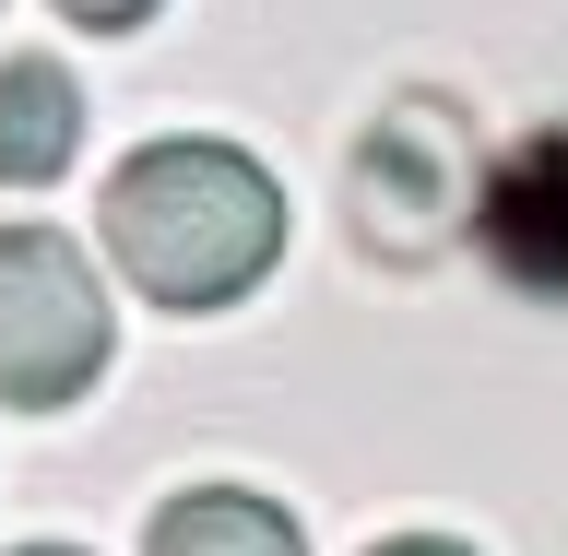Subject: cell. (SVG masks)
I'll list each match as a JSON object with an SVG mask.
<instances>
[{
    "instance_id": "6da1fadb",
    "label": "cell",
    "mask_w": 568,
    "mask_h": 556,
    "mask_svg": "<svg viewBox=\"0 0 568 556\" xmlns=\"http://www.w3.org/2000/svg\"><path fill=\"white\" fill-rule=\"evenodd\" d=\"M95 237L154 309H178V320L237 309L248 284L284 261V178L261 154H237V142H213V131L142 142L131 166L106 178Z\"/></svg>"
},
{
    "instance_id": "7a4b0ae2",
    "label": "cell",
    "mask_w": 568,
    "mask_h": 556,
    "mask_svg": "<svg viewBox=\"0 0 568 556\" xmlns=\"http://www.w3.org/2000/svg\"><path fill=\"white\" fill-rule=\"evenodd\" d=\"M119 355V309H106L83 237L60 225H0V415H71Z\"/></svg>"
},
{
    "instance_id": "3957f363",
    "label": "cell",
    "mask_w": 568,
    "mask_h": 556,
    "mask_svg": "<svg viewBox=\"0 0 568 556\" xmlns=\"http://www.w3.org/2000/svg\"><path fill=\"white\" fill-rule=\"evenodd\" d=\"M462 225H474V249H486V273L509 284V296L568 309V119L509 142V154L474 178V213H462Z\"/></svg>"
},
{
    "instance_id": "277c9868",
    "label": "cell",
    "mask_w": 568,
    "mask_h": 556,
    "mask_svg": "<svg viewBox=\"0 0 568 556\" xmlns=\"http://www.w3.org/2000/svg\"><path fill=\"white\" fill-rule=\"evenodd\" d=\"M71 154H83V83L48 48L0 60V190H48Z\"/></svg>"
},
{
    "instance_id": "5b68a950",
    "label": "cell",
    "mask_w": 568,
    "mask_h": 556,
    "mask_svg": "<svg viewBox=\"0 0 568 556\" xmlns=\"http://www.w3.org/2000/svg\"><path fill=\"white\" fill-rule=\"evenodd\" d=\"M142 556H308V533L261 486H178L142 533Z\"/></svg>"
},
{
    "instance_id": "8992f818",
    "label": "cell",
    "mask_w": 568,
    "mask_h": 556,
    "mask_svg": "<svg viewBox=\"0 0 568 556\" xmlns=\"http://www.w3.org/2000/svg\"><path fill=\"white\" fill-rule=\"evenodd\" d=\"M166 0H60V24H83V36H131V24H154Z\"/></svg>"
},
{
    "instance_id": "52a82bcc",
    "label": "cell",
    "mask_w": 568,
    "mask_h": 556,
    "mask_svg": "<svg viewBox=\"0 0 568 556\" xmlns=\"http://www.w3.org/2000/svg\"><path fill=\"white\" fill-rule=\"evenodd\" d=\"M379 556H474V545H450V533H403V545H379Z\"/></svg>"
},
{
    "instance_id": "ba28073f",
    "label": "cell",
    "mask_w": 568,
    "mask_h": 556,
    "mask_svg": "<svg viewBox=\"0 0 568 556\" xmlns=\"http://www.w3.org/2000/svg\"><path fill=\"white\" fill-rule=\"evenodd\" d=\"M12 556H83V545H12Z\"/></svg>"
}]
</instances>
